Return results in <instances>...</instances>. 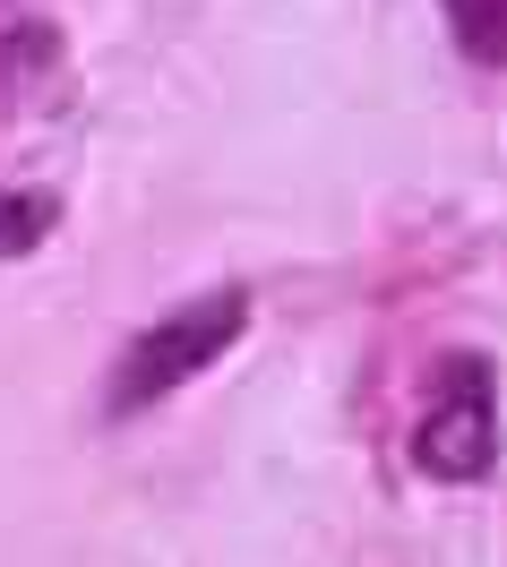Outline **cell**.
Masks as SVG:
<instances>
[{
	"label": "cell",
	"mask_w": 507,
	"mask_h": 567,
	"mask_svg": "<svg viewBox=\"0 0 507 567\" xmlns=\"http://www.w3.org/2000/svg\"><path fill=\"white\" fill-rule=\"evenodd\" d=\"M241 327H250V292L241 284H216V292H198L182 310H164V319H146L104 370V422H130V413H155L173 388H189L207 361H224L241 344Z\"/></svg>",
	"instance_id": "1"
},
{
	"label": "cell",
	"mask_w": 507,
	"mask_h": 567,
	"mask_svg": "<svg viewBox=\"0 0 507 567\" xmlns=\"http://www.w3.org/2000/svg\"><path fill=\"white\" fill-rule=\"evenodd\" d=\"M413 464L431 482H482L499 464V404H490V361L482 353H438L431 413L413 422Z\"/></svg>",
	"instance_id": "2"
},
{
	"label": "cell",
	"mask_w": 507,
	"mask_h": 567,
	"mask_svg": "<svg viewBox=\"0 0 507 567\" xmlns=\"http://www.w3.org/2000/svg\"><path fill=\"white\" fill-rule=\"evenodd\" d=\"M438 9H447V35L465 61L507 70V0H438Z\"/></svg>",
	"instance_id": "3"
},
{
	"label": "cell",
	"mask_w": 507,
	"mask_h": 567,
	"mask_svg": "<svg viewBox=\"0 0 507 567\" xmlns=\"http://www.w3.org/2000/svg\"><path fill=\"white\" fill-rule=\"evenodd\" d=\"M61 224V198H43V189H0V258H27Z\"/></svg>",
	"instance_id": "4"
},
{
	"label": "cell",
	"mask_w": 507,
	"mask_h": 567,
	"mask_svg": "<svg viewBox=\"0 0 507 567\" xmlns=\"http://www.w3.org/2000/svg\"><path fill=\"white\" fill-rule=\"evenodd\" d=\"M43 70H61V35L52 27H9L0 35V78H43Z\"/></svg>",
	"instance_id": "5"
}]
</instances>
